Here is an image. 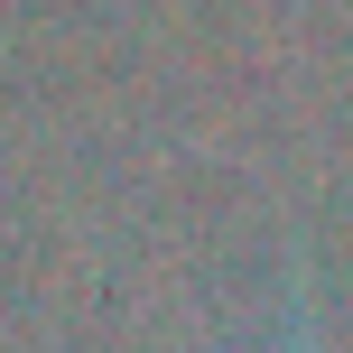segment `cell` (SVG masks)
Here are the masks:
<instances>
[{"label": "cell", "instance_id": "cell-1", "mask_svg": "<svg viewBox=\"0 0 353 353\" xmlns=\"http://www.w3.org/2000/svg\"><path fill=\"white\" fill-rule=\"evenodd\" d=\"M288 353H316V344H307V325H298V335H288Z\"/></svg>", "mask_w": 353, "mask_h": 353}]
</instances>
